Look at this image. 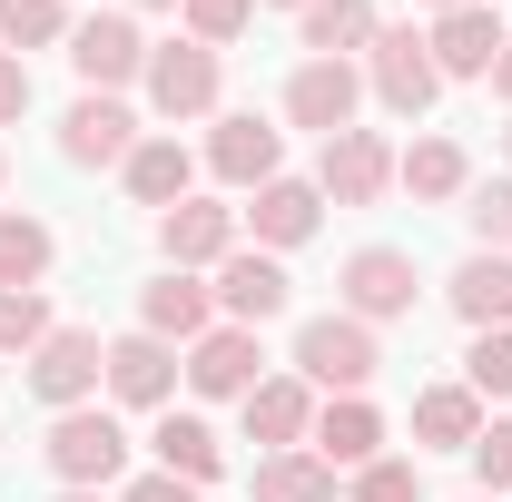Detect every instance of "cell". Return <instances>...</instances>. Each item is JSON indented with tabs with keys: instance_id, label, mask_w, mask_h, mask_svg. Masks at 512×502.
Wrapping results in <instances>:
<instances>
[{
	"instance_id": "cell-1",
	"label": "cell",
	"mask_w": 512,
	"mask_h": 502,
	"mask_svg": "<svg viewBox=\"0 0 512 502\" xmlns=\"http://www.w3.org/2000/svg\"><path fill=\"white\" fill-rule=\"evenodd\" d=\"M375 365H384V345H375L365 315H316V325H296V375L325 384V394H365Z\"/></svg>"
},
{
	"instance_id": "cell-2",
	"label": "cell",
	"mask_w": 512,
	"mask_h": 502,
	"mask_svg": "<svg viewBox=\"0 0 512 502\" xmlns=\"http://www.w3.org/2000/svg\"><path fill=\"white\" fill-rule=\"evenodd\" d=\"M50 473H60L69 493H99V483H119V463H128V434L99 414V404H69L60 424H50Z\"/></svg>"
},
{
	"instance_id": "cell-3",
	"label": "cell",
	"mask_w": 512,
	"mask_h": 502,
	"mask_svg": "<svg viewBox=\"0 0 512 502\" xmlns=\"http://www.w3.org/2000/svg\"><path fill=\"white\" fill-rule=\"evenodd\" d=\"M99 375H109V345H99L89 325H50V345L30 355V394H40V404H60V414H69V404H89Z\"/></svg>"
},
{
	"instance_id": "cell-4",
	"label": "cell",
	"mask_w": 512,
	"mask_h": 502,
	"mask_svg": "<svg viewBox=\"0 0 512 502\" xmlns=\"http://www.w3.org/2000/svg\"><path fill=\"white\" fill-rule=\"evenodd\" d=\"M69 69L109 99L119 79H148V40H138V20H119V10H89L79 30H69Z\"/></svg>"
},
{
	"instance_id": "cell-5",
	"label": "cell",
	"mask_w": 512,
	"mask_h": 502,
	"mask_svg": "<svg viewBox=\"0 0 512 502\" xmlns=\"http://www.w3.org/2000/svg\"><path fill=\"white\" fill-rule=\"evenodd\" d=\"M148 109H158V119H207V109H217V50H207V40L148 50Z\"/></svg>"
},
{
	"instance_id": "cell-6",
	"label": "cell",
	"mask_w": 512,
	"mask_h": 502,
	"mask_svg": "<svg viewBox=\"0 0 512 502\" xmlns=\"http://www.w3.org/2000/svg\"><path fill=\"white\" fill-rule=\"evenodd\" d=\"M355 109H365V79H355V60H306L296 79H286V119L316 128V138H345V128H355Z\"/></svg>"
},
{
	"instance_id": "cell-7",
	"label": "cell",
	"mask_w": 512,
	"mask_h": 502,
	"mask_svg": "<svg viewBox=\"0 0 512 502\" xmlns=\"http://www.w3.org/2000/svg\"><path fill=\"white\" fill-rule=\"evenodd\" d=\"M434 89H444V69L424 50V30H375V99L384 109H394V119H424Z\"/></svg>"
},
{
	"instance_id": "cell-8",
	"label": "cell",
	"mask_w": 512,
	"mask_h": 502,
	"mask_svg": "<svg viewBox=\"0 0 512 502\" xmlns=\"http://www.w3.org/2000/svg\"><path fill=\"white\" fill-rule=\"evenodd\" d=\"M384 188H394V148H384L375 128H345V138H325L316 197H335V207H375Z\"/></svg>"
},
{
	"instance_id": "cell-9",
	"label": "cell",
	"mask_w": 512,
	"mask_h": 502,
	"mask_svg": "<svg viewBox=\"0 0 512 502\" xmlns=\"http://www.w3.org/2000/svg\"><path fill=\"white\" fill-rule=\"evenodd\" d=\"M414 256L404 247H355L345 256V315H365V325H384V315H414Z\"/></svg>"
},
{
	"instance_id": "cell-10",
	"label": "cell",
	"mask_w": 512,
	"mask_h": 502,
	"mask_svg": "<svg viewBox=\"0 0 512 502\" xmlns=\"http://www.w3.org/2000/svg\"><path fill=\"white\" fill-rule=\"evenodd\" d=\"M503 40H512V30L483 10V0H463V10H444V20L424 30V50H434V69H444V79H493Z\"/></svg>"
},
{
	"instance_id": "cell-11",
	"label": "cell",
	"mask_w": 512,
	"mask_h": 502,
	"mask_svg": "<svg viewBox=\"0 0 512 502\" xmlns=\"http://www.w3.org/2000/svg\"><path fill=\"white\" fill-rule=\"evenodd\" d=\"M128 148H138V119H128L119 99H99V89L60 119V158L69 168H128Z\"/></svg>"
},
{
	"instance_id": "cell-12",
	"label": "cell",
	"mask_w": 512,
	"mask_h": 502,
	"mask_svg": "<svg viewBox=\"0 0 512 502\" xmlns=\"http://www.w3.org/2000/svg\"><path fill=\"white\" fill-rule=\"evenodd\" d=\"M158 247H168V266H227V256H237V207L178 197V207L158 217Z\"/></svg>"
},
{
	"instance_id": "cell-13",
	"label": "cell",
	"mask_w": 512,
	"mask_h": 502,
	"mask_svg": "<svg viewBox=\"0 0 512 502\" xmlns=\"http://www.w3.org/2000/svg\"><path fill=\"white\" fill-rule=\"evenodd\" d=\"M256 365H266V355H256L247 325H217V335H197V345H188V384H197V394H217V404H227V394L247 404L256 384H266Z\"/></svg>"
},
{
	"instance_id": "cell-14",
	"label": "cell",
	"mask_w": 512,
	"mask_h": 502,
	"mask_svg": "<svg viewBox=\"0 0 512 502\" xmlns=\"http://www.w3.org/2000/svg\"><path fill=\"white\" fill-rule=\"evenodd\" d=\"M306 434H316V394H306V375H266V384L247 394V443L296 453Z\"/></svg>"
},
{
	"instance_id": "cell-15",
	"label": "cell",
	"mask_w": 512,
	"mask_h": 502,
	"mask_svg": "<svg viewBox=\"0 0 512 502\" xmlns=\"http://www.w3.org/2000/svg\"><path fill=\"white\" fill-rule=\"evenodd\" d=\"M207 168H217L227 188H266V178H276V128L256 119V109L217 119V138H207Z\"/></svg>"
},
{
	"instance_id": "cell-16",
	"label": "cell",
	"mask_w": 512,
	"mask_h": 502,
	"mask_svg": "<svg viewBox=\"0 0 512 502\" xmlns=\"http://www.w3.org/2000/svg\"><path fill=\"white\" fill-rule=\"evenodd\" d=\"M286 296H296V286H286V266H276V256H227V266H217V306L237 315V325H266V315H286Z\"/></svg>"
},
{
	"instance_id": "cell-17",
	"label": "cell",
	"mask_w": 512,
	"mask_h": 502,
	"mask_svg": "<svg viewBox=\"0 0 512 502\" xmlns=\"http://www.w3.org/2000/svg\"><path fill=\"white\" fill-rule=\"evenodd\" d=\"M316 453L335 463V473H345V463H355V473L384 463V414L365 404V394H335V404L316 414Z\"/></svg>"
},
{
	"instance_id": "cell-18",
	"label": "cell",
	"mask_w": 512,
	"mask_h": 502,
	"mask_svg": "<svg viewBox=\"0 0 512 502\" xmlns=\"http://www.w3.org/2000/svg\"><path fill=\"white\" fill-rule=\"evenodd\" d=\"M138 335H168V345H197V335H207V286H197L188 266H168V276L138 296Z\"/></svg>"
},
{
	"instance_id": "cell-19",
	"label": "cell",
	"mask_w": 512,
	"mask_h": 502,
	"mask_svg": "<svg viewBox=\"0 0 512 502\" xmlns=\"http://www.w3.org/2000/svg\"><path fill=\"white\" fill-rule=\"evenodd\" d=\"M168 384H178L168 335H119V345H109V394H119V404H168Z\"/></svg>"
},
{
	"instance_id": "cell-20",
	"label": "cell",
	"mask_w": 512,
	"mask_h": 502,
	"mask_svg": "<svg viewBox=\"0 0 512 502\" xmlns=\"http://www.w3.org/2000/svg\"><path fill=\"white\" fill-rule=\"evenodd\" d=\"M453 315L473 325V335H493V325H512V256H463L453 266Z\"/></svg>"
},
{
	"instance_id": "cell-21",
	"label": "cell",
	"mask_w": 512,
	"mask_h": 502,
	"mask_svg": "<svg viewBox=\"0 0 512 502\" xmlns=\"http://www.w3.org/2000/svg\"><path fill=\"white\" fill-rule=\"evenodd\" d=\"M247 217H256V237H266V247H306V237H316V217H325V197L306 188V178H266Z\"/></svg>"
},
{
	"instance_id": "cell-22",
	"label": "cell",
	"mask_w": 512,
	"mask_h": 502,
	"mask_svg": "<svg viewBox=\"0 0 512 502\" xmlns=\"http://www.w3.org/2000/svg\"><path fill=\"white\" fill-rule=\"evenodd\" d=\"M158 473H178V483H217V473H227V443L207 434V424H197V414H158Z\"/></svg>"
},
{
	"instance_id": "cell-23",
	"label": "cell",
	"mask_w": 512,
	"mask_h": 502,
	"mask_svg": "<svg viewBox=\"0 0 512 502\" xmlns=\"http://www.w3.org/2000/svg\"><path fill=\"white\" fill-rule=\"evenodd\" d=\"M296 30H306V50H316V60L375 50V0H306V10H296Z\"/></svg>"
},
{
	"instance_id": "cell-24",
	"label": "cell",
	"mask_w": 512,
	"mask_h": 502,
	"mask_svg": "<svg viewBox=\"0 0 512 502\" xmlns=\"http://www.w3.org/2000/svg\"><path fill=\"white\" fill-rule=\"evenodd\" d=\"M394 178L424 197V207H444V197H463V188H473V168H463V148H453V138H414V148L394 158Z\"/></svg>"
},
{
	"instance_id": "cell-25",
	"label": "cell",
	"mask_w": 512,
	"mask_h": 502,
	"mask_svg": "<svg viewBox=\"0 0 512 502\" xmlns=\"http://www.w3.org/2000/svg\"><path fill=\"white\" fill-rule=\"evenodd\" d=\"M256 502H335V463L306 453V443L296 453H266L256 463Z\"/></svg>"
},
{
	"instance_id": "cell-26",
	"label": "cell",
	"mask_w": 512,
	"mask_h": 502,
	"mask_svg": "<svg viewBox=\"0 0 512 502\" xmlns=\"http://www.w3.org/2000/svg\"><path fill=\"white\" fill-rule=\"evenodd\" d=\"M128 197H138V207H178V197H188V148H178V138H138V148H128Z\"/></svg>"
},
{
	"instance_id": "cell-27",
	"label": "cell",
	"mask_w": 512,
	"mask_h": 502,
	"mask_svg": "<svg viewBox=\"0 0 512 502\" xmlns=\"http://www.w3.org/2000/svg\"><path fill=\"white\" fill-rule=\"evenodd\" d=\"M414 434L473 453V434H483V394H473V384H434V394H414Z\"/></svg>"
},
{
	"instance_id": "cell-28",
	"label": "cell",
	"mask_w": 512,
	"mask_h": 502,
	"mask_svg": "<svg viewBox=\"0 0 512 502\" xmlns=\"http://www.w3.org/2000/svg\"><path fill=\"white\" fill-rule=\"evenodd\" d=\"M50 227H40V217H0V286H40V276H50Z\"/></svg>"
},
{
	"instance_id": "cell-29",
	"label": "cell",
	"mask_w": 512,
	"mask_h": 502,
	"mask_svg": "<svg viewBox=\"0 0 512 502\" xmlns=\"http://www.w3.org/2000/svg\"><path fill=\"white\" fill-rule=\"evenodd\" d=\"M50 345V306L40 286H0V355H40Z\"/></svg>"
},
{
	"instance_id": "cell-30",
	"label": "cell",
	"mask_w": 512,
	"mask_h": 502,
	"mask_svg": "<svg viewBox=\"0 0 512 502\" xmlns=\"http://www.w3.org/2000/svg\"><path fill=\"white\" fill-rule=\"evenodd\" d=\"M60 30H69L60 0H0V40H10V50H50Z\"/></svg>"
},
{
	"instance_id": "cell-31",
	"label": "cell",
	"mask_w": 512,
	"mask_h": 502,
	"mask_svg": "<svg viewBox=\"0 0 512 502\" xmlns=\"http://www.w3.org/2000/svg\"><path fill=\"white\" fill-rule=\"evenodd\" d=\"M463 217H473V237H483V256H512V188H503V178L463 188Z\"/></svg>"
},
{
	"instance_id": "cell-32",
	"label": "cell",
	"mask_w": 512,
	"mask_h": 502,
	"mask_svg": "<svg viewBox=\"0 0 512 502\" xmlns=\"http://www.w3.org/2000/svg\"><path fill=\"white\" fill-rule=\"evenodd\" d=\"M463 375H473V394H512V325H493V335H473Z\"/></svg>"
},
{
	"instance_id": "cell-33",
	"label": "cell",
	"mask_w": 512,
	"mask_h": 502,
	"mask_svg": "<svg viewBox=\"0 0 512 502\" xmlns=\"http://www.w3.org/2000/svg\"><path fill=\"white\" fill-rule=\"evenodd\" d=\"M178 10H188V40H207V50H227V40L247 30V10H256V0H178Z\"/></svg>"
},
{
	"instance_id": "cell-34",
	"label": "cell",
	"mask_w": 512,
	"mask_h": 502,
	"mask_svg": "<svg viewBox=\"0 0 512 502\" xmlns=\"http://www.w3.org/2000/svg\"><path fill=\"white\" fill-rule=\"evenodd\" d=\"M355 502H424V473L414 463H365L355 473Z\"/></svg>"
},
{
	"instance_id": "cell-35",
	"label": "cell",
	"mask_w": 512,
	"mask_h": 502,
	"mask_svg": "<svg viewBox=\"0 0 512 502\" xmlns=\"http://www.w3.org/2000/svg\"><path fill=\"white\" fill-rule=\"evenodd\" d=\"M473 473H483V493H512V414L473 434Z\"/></svg>"
},
{
	"instance_id": "cell-36",
	"label": "cell",
	"mask_w": 512,
	"mask_h": 502,
	"mask_svg": "<svg viewBox=\"0 0 512 502\" xmlns=\"http://www.w3.org/2000/svg\"><path fill=\"white\" fill-rule=\"evenodd\" d=\"M20 109H30V69H20L10 50H0V128L20 119Z\"/></svg>"
},
{
	"instance_id": "cell-37",
	"label": "cell",
	"mask_w": 512,
	"mask_h": 502,
	"mask_svg": "<svg viewBox=\"0 0 512 502\" xmlns=\"http://www.w3.org/2000/svg\"><path fill=\"white\" fill-rule=\"evenodd\" d=\"M128 502H197V483H178V473H148V483H128Z\"/></svg>"
},
{
	"instance_id": "cell-38",
	"label": "cell",
	"mask_w": 512,
	"mask_h": 502,
	"mask_svg": "<svg viewBox=\"0 0 512 502\" xmlns=\"http://www.w3.org/2000/svg\"><path fill=\"white\" fill-rule=\"evenodd\" d=\"M493 89H503V99H512V40H503V60H493Z\"/></svg>"
},
{
	"instance_id": "cell-39",
	"label": "cell",
	"mask_w": 512,
	"mask_h": 502,
	"mask_svg": "<svg viewBox=\"0 0 512 502\" xmlns=\"http://www.w3.org/2000/svg\"><path fill=\"white\" fill-rule=\"evenodd\" d=\"M138 10H178V0H138Z\"/></svg>"
},
{
	"instance_id": "cell-40",
	"label": "cell",
	"mask_w": 512,
	"mask_h": 502,
	"mask_svg": "<svg viewBox=\"0 0 512 502\" xmlns=\"http://www.w3.org/2000/svg\"><path fill=\"white\" fill-rule=\"evenodd\" d=\"M60 502H99V493H60Z\"/></svg>"
},
{
	"instance_id": "cell-41",
	"label": "cell",
	"mask_w": 512,
	"mask_h": 502,
	"mask_svg": "<svg viewBox=\"0 0 512 502\" xmlns=\"http://www.w3.org/2000/svg\"><path fill=\"white\" fill-rule=\"evenodd\" d=\"M434 10H463V0H434Z\"/></svg>"
},
{
	"instance_id": "cell-42",
	"label": "cell",
	"mask_w": 512,
	"mask_h": 502,
	"mask_svg": "<svg viewBox=\"0 0 512 502\" xmlns=\"http://www.w3.org/2000/svg\"><path fill=\"white\" fill-rule=\"evenodd\" d=\"M286 10H306V0H286Z\"/></svg>"
},
{
	"instance_id": "cell-43",
	"label": "cell",
	"mask_w": 512,
	"mask_h": 502,
	"mask_svg": "<svg viewBox=\"0 0 512 502\" xmlns=\"http://www.w3.org/2000/svg\"><path fill=\"white\" fill-rule=\"evenodd\" d=\"M503 148H512V128H503Z\"/></svg>"
},
{
	"instance_id": "cell-44",
	"label": "cell",
	"mask_w": 512,
	"mask_h": 502,
	"mask_svg": "<svg viewBox=\"0 0 512 502\" xmlns=\"http://www.w3.org/2000/svg\"><path fill=\"white\" fill-rule=\"evenodd\" d=\"M483 502H493V493H483Z\"/></svg>"
}]
</instances>
